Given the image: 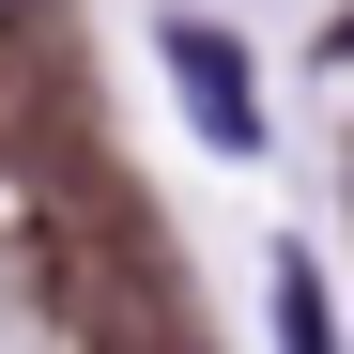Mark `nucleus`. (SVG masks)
Wrapping results in <instances>:
<instances>
[{"label": "nucleus", "instance_id": "7ed1b4c3", "mask_svg": "<svg viewBox=\"0 0 354 354\" xmlns=\"http://www.w3.org/2000/svg\"><path fill=\"white\" fill-rule=\"evenodd\" d=\"M324 62H354V16H339V31H324Z\"/></svg>", "mask_w": 354, "mask_h": 354}, {"label": "nucleus", "instance_id": "f03ea898", "mask_svg": "<svg viewBox=\"0 0 354 354\" xmlns=\"http://www.w3.org/2000/svg\"><path fill=\"white\" fill-rule=\"evenodd\" d=\"M277 354H324V277L277 262Z\"/></svg>", "mask_w": 354, "mask_h": 354}, {"label": "nucleus", "instance_id": "f257e3e1", "mask_svg": "<svg viewBox=\"0 0 354 354\" xmlns=\"http://www.w3.org/2000/svg\"><path fill=\"white\" fill-rule=\"evenodd\" d=\"M169 93L216 124V154H247V139H262V93H247V62H231V31H169Z\"/></svg>", "mask_w": 354, "mask_h": 354}]
</instances>
